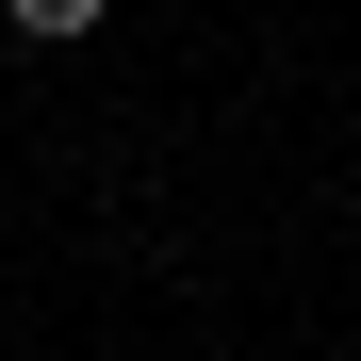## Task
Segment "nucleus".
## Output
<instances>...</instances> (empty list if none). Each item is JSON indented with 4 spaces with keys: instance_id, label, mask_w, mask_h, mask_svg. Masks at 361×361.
I'll list each match as a JSON object with an SVG mask.
<instances>
[{
    "instance_id": "nucleus-1",
    "label": "nucleus",
    "mask_w": 361,
    "mask_h": 361,
    "mask_svg": "<svg viewBox=\"0 0 361 361\" xmlns=\"http://www.w3.org/2000/svg\"><path fill=\"white\" fill-rule=\"evenodd\" d=\"M0 17H17L33 49H66V33H99V17H115V0H0Z\"/></svg>"
}]
</instances>
